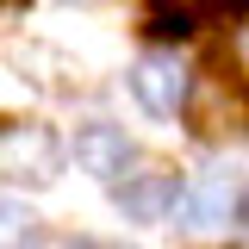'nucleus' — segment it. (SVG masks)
<instances>
[{
	"instance_id": "f8f14e48",
	"label": "nucleus",
	"mask_w": 249,
	"mask_h": 249,
	"mask_svg": "<svg viewBox=\"0 0 249 249\" xmlns=\"http://www.w3.org/2000/svg\"><path fill=\"white\" fill-rule=\"evenodd\" d=\"M75 249H93V243H75Z\"/></svg>"
},
{
	"instance_id": "6e6552de",
	"label": "nucleus",
	"mask_w": 249,
	"mask_h": 249,
	"mask_svg": "<svg viewBox=\"0 0 249 249\" xmlns=\"http://www.w3.org/2000/svg\"><path fill=\"white\" fill-rule=\"evenodd\" d=\"M31 224H37V218H31L25 206L0 199V249H13V243H31Z\"/></svg>"
},
{
	"instance_id": "20e7f679",
	"label": "nucleus",
	"mask_w": 249,
	"mask_h": 249,
	"mask_svg": "<svg viewBox=\"0 0 249 249\" xmlns=\"http://www.w3.org/2000/svg\"><path fill=\"white\" fill-rule=\"evenodd\" d=\"M131 93H137L143 112L175 119V112L187 106V93H193V81H187V69L175 62V50H150V56L131 62Z\"/></svg>"
},
{
	"instance_id": "9b49d317",
	"label": "nucleus",
	"mask_w": 249,
	"mask_h": 249,
	"mask_svg": "<svg viewBox=\"0 0 249 249\" xmlns=\"http://www.w3.org/2000/svg\"><path fill=\"white\" fill-rule=\"evenodd\" d=\"M75 6H93V0H75Z\"/></svg>"
},
{
	"instance_id": "f257e3e1",
	"label": "nucleus",
	"mask_w": 249,
	"mask_h": 249,
	"mask_svg": "<svg viewBox=\"0 0 249 249\" xmlns=\"http://www.w3.org/2000/svg\"><path fill=\"white\" fill-rule=\"evenodd\" d=\"M181 193L187 181L175 168H162V162H143V168H124L119 181H112V199H119V212L131 224H162V218L181 212Z\"/></svg>"
},
{
	"instance_id": "f03ea898",
	"label": "nucleus",
	"mask_w": 249,
	"mask_h": 249,
	"mask_svg": "<svg viewBox=\"0 0 249 249\" xmlns=\"http://www.w3.org/2000/svg\"><path fill=\"white\" fill-rule=\"evenodd\" d=\"M187 119L199 137H224V131H249V93L231 69H206L193 93H187Z\"/></svg>"
},
{
	"instance_id": "39448f33",
	"label": "nucleus",
	"mask_w": 249,
	"mask_h": 249,
	"mask_svg": "<svg viewBox=\"0 0 249 249\" xmlns=\"http://www.w3.org/2000/svg\"><path fill=\"white\" fill-rule=\"evenodd\" d=\"M75 168L112 187L124 168H131V143H124V131H119V124H106V119L81 124V131H75Z\"/></svg>"
},
{
	"instance_id": "0eeeda50",
	"label": "nucleus",
	"mask_w": 249,
	"mask_h": 249,
	"mask_svg": "<svg viewBox=\"0 0 249 249\" xmlns=\"http://www.w3.org/2000/svg\"><path fill=\"white\" fill-rule=\"evenodd\" d=\"M13 62H19V69H44L37 81H44V88H56V93H69V88H75V75H81V69L62 56V50H50V44H19Z\"/></svg>"
},
{
	"instance_id": "1a4fd4ad",
	"label": "nucleus",
	"mask_w": 249,
	"mask_h": 249,
	"mask_svg": "<svg viewBox=\"0 0 249 249\" xmlns=\"http://www.w3.org/2000/svg\"><path fill=\"white\" fill-rule=\"evenodd\" d=\"M162 6H175V19H199V13H218L231 0H162Z\"/></svg>"
},
{
	"instance_id": "7ed1b4c3",
	"label": "nucleus",
	"mask_w": 249,
	"mask_h": 249,
	"mask_svg": "<svg viewBox=\"0 0 249 249\" xmlns=\"http://www.w3.org/2000/svg\"><path fill=\"white\" fill-rule=\"evenodd\" d=\"M0 175H6V181L50 187L62 175L56 131H44V124H0Z\"/></svg>"
},
{
	"instance_id": "9d476101",
	"label": "nucleus",
	"mask_w": 249,
	"mask_h": 249,
	"mask_svg": "<svg viewBox=\"0 0 249 249\" xmlns=\"http://www.w3.org/2000/svg\"><path fill=\"white\" fill-rule=\"evenodd\" d=\"M243 224H249V193H243Z\"/></svg>"
},
{
	"instance_id": "423d86ee",
	"label": "nucleus",
	"mask_w": 249,
	"mask_h": 249,
	"mask_svg": "<svg viewBox=\"0 0 249 249\" xmlns=\"http://www.w3.org/2000/svg\"><path fill=\"white\" fill-rule=\"evenodd\" d=\"M231 212H243V199L231 193L224 175H199V181H187V193H181V231H193V237L224 231V218H231Z\"/></svg>"
}]
</instances>
